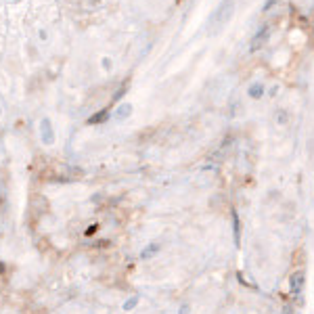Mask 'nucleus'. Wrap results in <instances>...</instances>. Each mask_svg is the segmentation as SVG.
<instances>
[{
  "label": "nucleus",
  "mask_w": 314,
  "mask_h": 314,
  "mask_svg": "<svg viewBox=\"0 0 314 314\" xmlns=\"http://www.w3.org/2000/svg\"><path fill=\"white\" fill-rule=\"evenodd\" d=\"M268 36H270V27H268V25H262L260 30L255 32V36L251 38V42H249V50H251V53L260 50V48L264 46V42L268 40Z\"/></svg>",
  "instance_id": "nucleus-3"
},
{
  "label": "nucleus",
  "mask_w": 314,
  "mask_h": 314,
  "mask_svg": "<svg viewBox=\"0 0 314 314\" xmlns=\"http://www.w3.org/2000/svg\"><path fill=\"white\" fill-rule=\"evenodd\" d=\"M130 113H132V105L130 103H122L116 111L111 113V118H113V122H124V120L130 118Z\"/></svg>",
  "instance_id": "nucleus-6"
},
{
  "label": "nucleus",
  "mask_w": 314,
  "mask_h": 314,
  "mask_svg": "<svg viewBox=\"0 0 314 314\" xmlns=\"http://www.w3.org/2000/svg\"><path fill=\"white\" fill-rule=\"evenodd\" d=\"M103 67L109 69V67H111V59H107V57H105V59H103Z\"/></svg>",
  "instance_id": "nucleus-16"
},
{
  "label": "nucleus",
  "mask_w": 314,
  "mask_h": 314,
  "mask_svg": "<svg viewBox=\"0 0 314 314\" xmlns=\"http://www.w3.org/2000/svg\"><path fill=\"white\" fill-rule=\"evenodd\" d=\"M109 118H111L109 109H103V111L94 113V116H90V118H88V124H103V122H107Z\"/></svg>",
  "instance_id": "nucleus-9"
},
{
  "label": "nucleus",
  "mask_w": 314,
  "mask_h": 314,
  "mask_svg": "<svg viewBox=\"0 0 314 314\" xmlns=\"http://www.w3.org/2000/svg\"><path fill=\"white\" fill-rule=\"evenodd\" d=\"M162 251V245L160 243H149L145 249L140 251V260H151V258H155L157 253Z\"/></svg>",
  "instance_id": "nucleus-7"
},
{
  "label": "nucleus",
  "mask_w": 314,
  "mask_h": 314,
  "mask_svg": "<svg viewBox=\"0 0 314 314\" xmlns=\"http://www.w3.org/2000/svg\"><path fill=\"white\" fill-rule=\"evenodd\" d=\"M126 92V88H120L118 92H116V96H113V101H120V98H122V94Z\"/></svg>",
  "instance_id": "nucleus-14"
},
{
  "label": "nucleus",
  "mask_w": 314,
  "mask_h": 314,
  "mask_svg": "<svg viewBox=\"0 0 314 314\" xmlns=\"http://www.w3.org/2000/svg\"><path fill=\"white\" fill-rule=\"evenodd\" d=\"M96 231H98V224H90V226L86 228V237H92Z\"/></svg>",
  "instance_id": "nucleus-13"
},
{
  "label": "nucleus",
  "mask_w": 314,
  "mask_h": 314,
  "mask_svg": "<svg viewBox=\"0 0 314 314\" xmlns=\"http://www.w3.org/2000/svg\"><path fill=\"white\" fill-rule=\"evenodd\" d=\"M304 285H306L304 270H295V273H291V277H289V291H291V297L295 299V302L304 295Z\"/></svg>",
  "instance_id": "nucleus-2"
},
{
  "label": "nucleus",
  "mask_w": 314,
  "mask_h": 314,
  "mask_svg": "<svg viewBox=\"0 0 314 314\" xmlns=\"http://www.w3.org/2000/svg\"><path fill=\"white\" fill-rule=\"evenodd\" d=\"M264 92H266V86L262 82H253L251 86L247 88V94L251 96V98H262L264 96Z\"/></svg>",
  "instance_id": "nucleus-8"
},
{
  "label": "nucleus",
  "mask_w": 314,
  "mask_h": 314,
  "mask_svg": "<svg viewBox=\"0 0 314 314\" xmlns=\"http://www.w3.org/2000/svg\"><path fill=\"white\" fill-rule=\"evenodd\" d=\"M277 3H279V0H266V3H264V7H262V13H268V11L273 9Z\"/></svg>",
  "instance_id": "nucleus-12"
},
{
  "label": "nucleus",
  "mask_w": 314,
  "mask_h": 314,
  "mask_svg": "<svg viewBox=\"0 0 314 314\" xmlns=\"http://www.w3.org/2000/svg\"><path fill=\"white\" fill-rule=\"evenodd\" d=\"M233 9H235V3H233V0H222V3L218 5V9L214 11V15H212V30H214V32L222 30V27H224L228 21H231Z\"/></svg>",
  "instance_id": "nucleus-1"
},
{
  "label": "nucleus",
  "mask_w": 314,
  "mask_h": 314,
  "mask_svg": "<svg viewBox=\"0 0 314 314\" xmlns=\"http://www.w3.org/2000/svg\"><path fill=\"white\" fill-rule=\"evenodd\" d=\"M138 302H140V297H138V295H132V297H128V299H126V302L122 304L124 312H130V310H134V308L138 306Z\"/></svg>",
  "instance_id": "nucleus-10"
},
{
  "label": "nucleus",
  "mask_w": 314,
  "mask_h": 314,
  "mask_svg": "<svg viewBox=\"0 0 314 314\" xmlns=\"http://www.w3.org/2000/svg\"><path fill=\"white\" fill-rule=\"evenodd\" d=\"M283 314H293V306L287 304V306H285V312H283Z\"/></svg>",
  "instance_id": "nucleus-15"
},
{
  "label": "nucleus",
  "mask_w": 314,
  "mask_h": 314,
  "mask_svg": "<svg viewBox=\"0 0 314 314\" xmlns=\"http://www.w3.org/2000/svg\"><path fill=\"white\" fill-rule=\"evenodd\" d=\"M178 314H191V304L189 302H182L178 308Z\"/></svg>",
  "instance_id": "nucleus-11"
},
{
  "label": "nucleus",
  "mask_w": 314,
  "mask_h": 314,
  "mask_svg": "<svg viewBox=\"0 0 314 314\" xmlns=\"http://www.w3.org/2000/svg\"><path fill=\"white\" fill-rule=\"evenodd\" d=\"M40 138H42V142H44V145H53V142H55L53 124H50V120H46V118L40 122Z\"/></svg>",
  "instance_id": "nucleus-5"
},
{
  "label": "nucleus",
  "mask_w": 314,
  "mask_h": 314,
  "mask_svg": "<svg viewBox=\"0 0 314 314\" xmlns=\"http://www.w3.org/2000/svg\"><path fill=\"white\" fill-rule=\"evenodd\" d=\"M231 224H233V239H235V247H241V233H243V226H241L239 212L231 210Z\"/></svg>",
  "instance_id": "nucleus-4"
}]
</instances>
